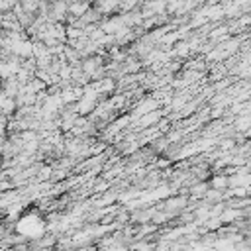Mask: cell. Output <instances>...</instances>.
<instances>
[{
    "mask_svg": "<svg viewBox=\"0 0 251 251\" xmlns=\"http://www.w3.org/2000/svg\"><path fill=\"white\" fill-rule=\"evenodd\" d=\"M161 112L159 110H151V112H147V114H143V116H139V120L135 122V126L139 127V129H147L149 126H153V124H157L159 120H161Z\"/></svg>",
    "mask_w": 251,
    "mask_h": 251,
    "instance_id": "cell-2",
    "label": "cell"
},
{
    "mask_svg": "<svg viewBox=\"0 0 251 251\" xmlns=\"http://www.w3.org/2000/svg\"><path fill=\"white\" fill-rule=\"evenodd\" d=\"M208 186H210V188H216V190H226V188L229 186V178H227V175H224V173L214 175V176L210 178Z\"/></svg>",
    "mask_w": 251,
    "mask_h": 251,
    "instance_id": "cell-3",
    "label": "cell"
},
{
    "mask_svg": "<svg viewBox=\"0 0 251 251\" xmlns=\"http://www.w3.org/2000/svg\"><path fill=\"white\" fill-rule=\"evenodd\" d=\"M139 6V0H118V8L120 12H131Z\"/></svg>",
    "mask_w": 251,
    "mask_h": 251,
    "instance_id": "cell-4",
    "label": "cell"
},
{
    "mask_svg": "<svg viewBox=\"0 0 251 251\" xmlns=\"http://www.w3.org/2000/svg\"><path fill=\"white\" fill-rule=\"evenodd\" d=\"M186 202H188L186 196H173L163 204V210L175 218V216H178V214H182L186 210Z\"/></svg>",
    "mask_w": 251,
    "mask_h": 251,
    "instance_id": "cell-1",
    "label": "cell"
}]
</instances>
